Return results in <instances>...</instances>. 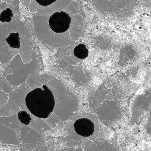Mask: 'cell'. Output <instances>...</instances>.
Masks as SVG:
<instances>
[{
    "mask_svg": "<svg viewBox=\"0 0 151 151\" xmlns=\"http://www.w3.org/2000/svg\"><path fill=\"white\" fill-rule=\"evenodd\" d=\"M98 117L94 114H78L71 120L67 144L71 149L80 151L81 145L88 141H95L99 132Z\"/></svg>",
    "mask_w": 151,
    "mask_h": 151,
    "instance_id": "6da1fadb",
    "label": "cell"
},
{
    "mask_svg": "<svg viewBox=\"0 0 151 151\" xmlns=\"http://www.w3.org/2000/svg\"><path fill=\"white\" fill-rule=\"evenodd\" d=\"M88 103L103 122L109 123L117 119L119 112L113 90L107 88L98 90L91 95Z\"/></svg>",
    "mask_w": 151,
    "mask_h": 151,
    "instance_id": "7a4b0ae2",
    "label": "cell"
},
{
    "mask_svg": "<svg viewBox=\"0 0 151 151\" xmlns=\"http://www.w3.org/2000/svg\"><path fill=\"white\" fill-rule=\"evenodd\" d=\"M25 102L31 114L42 119L47 118L54 111L55 106L53 93L45 85L29 92L26 96Z\"/></svg>",
    "mask_w": 151,
    "mask_h": 151,
    "instance_id": "3957f363",
    "label": "cell"
},
{
    "mask_svg": "<svg viewBox=\"0 0 151 151\" xmlns=\"http://www.w3.org/2000/svg\"><path fill=\"white\" fill-rule=\"evenodd\" d=\"M47 86L51 89L54 96V111L65 122L77 110L78 105V99L59 82H51L48 83Z\"/></svg>",
    "mask_w": 151,
    "mask_h": 151,
    "instance_id": "277c9868",
    "label": "cell"
},
{
    "mask_svg": "<svg viewBox=\"0 0 151 151\" xmlns=\"http://www.w3.org/2000/svg\"><path fill=\"white\" fill-rule=\"evenodd\" d=\"M31 90L25 83L22 84L18 88L14 89L9 94L8 102L3 107L13 114H18L20 111L24 110L31 114L27 107L25 99L28 93Z\"/></svg>",
    "mask_w": 151,
    "mask_h": 151,
    "instance_id": "5b68a950",
    "label": "cell"
},
{
    "mask_svg": "<svg viewBox=\"0 0 151 151\" xmlns=\"http://www.w3.org/2000/svg\"><path fill=\"white\" fill-rule=\"evenodd\" d=\"M22 143L20 150H40L45 148L42 135L28 125L23 124L20 129Z\"/></svg>",
    "mask_w": 151,
    "mask_h": 151,
    "instance_id": "8992f818",
    "label": "cell"
},
{
    "mask_svg": "<svg viewBox=\"0 0 151 151\" xmlns=\"http://www.w3.org/2000/svg\"><path fill=\"white\" fill-rule=\"evenodd\" d=\"M71 19L68 13L61 11L52 14L49 18L48 22L52 31L57 34L62 33L68 32V30L70 26Z\"/></svg>",
    "mask_w": 151,
    "mask_h": 151,
    "instance_id": "52a82bcc",
    "label": "cell"
},
{
    "mask_svg": "<svg viewBox=\"0 0 151 151\" xmlns=\"http://www.w3.org/2000/svg\"><path fill=\"white\" fill-rule=\"evenodd\" d=\"M0 142L3 144L19 145V141L17 134L13 129L0 123Z\"/></svg>",
    "mask_w": 151,
    "mask_h": 151,
    "instance_id": "ba28073f",
    "label": "cell"
},
{
    "mask_svg": "<svg viewBox=\"0 0 151 151\" xmlns=\"http://www.w3.org/2000/svg\"><path fill=\"white\" fill-rule=\"evenodd\" d=\"M81 151H109L118 150L114 144L109 142L88 141L84 142L81 145Z\"/></svg>",
    "mask_w": 151,
    "mask_h": 151,
    "instance_id": "9c48e42d",
    "label": "cell"
},
{
    "mask_svg": "<svg viewBox=\"0 0 151 151\" xmlns=\"http://www.w3.org/2000/svg\"><path fill=\"white\" fill-rule=\"evenodd\" d=\"M31 121L28 126L42 134L52 129L42 119L31 114Z\"/></svg>",
    "mask_w": 151,
    "mask_h": 151,
    "instance_id": "30bf717a",
    "label": "cell"
},
{
    "mask_svg": "<svg viewBox=\"0 0 151 151\" xmlns=\"http://www.w3.org/2000/svg\"><path fill=\"white\" fill-rule=\"evenodd\" d=\"M0 123L14 129H20L23 124L18 119L17 114H14L8 116H0Z\"/></svg>",
    "mask_w": 151,
    "mask_h": 151,
    "instance_id": "8fae6325",
    "label": "cell"
},
{
    "mask_svg": "<svg viewBox=\"0 0 151 151\" xmlns=\"http://www.w3.org/2000/svg\"><path fill=\"white\" fill-rule=\"evenodd\" d=\"M42 119L52 129L58 127L64 122L54 111L47 118Z\"/></svg>",
    "mask_w": 151,
    "mask_h": 151,
    "instance_id": "7c38bea8",
    "label": "cell"
},
{
    "mask_svg": "<svg viewBox=\"0 0 151 151\" xmlns=\"http://www.w3.org/2000/svg\"><path fill=\"white\" fill-rule=\"evenodd\" d=\"M73 53L76 58L80 59H84L87 57L88 50L84 44L80 43L77 45L74 48Z\"/></svg>",
    "mask_w": 151,
    "mask_h": 151,
    "instance_id": "4fadbf2b",
    "label": "cell"
},
{
    "mask_svg": "<svg viewBox=\"0 0 151 151\" xmlns=\"http://www.w3.org/2000/svg\"><path fill=\"white\" fill-rule=\"evenodd\" d=\"M20 40L19 35L18 32L11 33L5 39L10 47L18 49L20 47Z\"/></svg>",
    "mask_w": 151,
    "mask_h": 151,
    "instance_id": "5bb4252c",
    "label": "cell"
},
{
    "mask_svg": "<svg viewBox=\"0 0 151 151\" xmlns=\"http://www.w3.org/2000/svg\"><path fill=\"white\" fill-rule=\"evenodd\" d=\"M13 17L12 11L9 8L4 10L0 15V21L2 22H10Z\"/></svg>",
    "mask_w": 151,
    "mask_h": 151,
    "instance_id": "9a60e30c",
    "label": "cell"
},
{
    "mask_svg": "<svg viewBox=\"0 0 151 151\" xmlns=\"http://www.w3.org/2000/svg\"><path fill=\"white\" fill-rule=\"evenodd\" d=\"M18 118L23 124L28 125L31 122L30 114L27 111L22 110L18 113Z\"/></svg>",
    "mask_w": 151,
    "mask_h": 151,
    "instance_id": "2e32d148",
    "label": "cell"
},
{
    "mask_svg": "<svg viewBox=\"0 0 151 151\" xmlns=\"http://www.w3.org/2000/svg\"><path fill=\"white\" fill-rule=\"evenodd\" d=\"M9 94L4 93L0 90V107H2L7 103L9 98Z\"/></svg>",
    "mask_w": 151,
    "mask_h": 151,
    "instance_id": "e0dca14e",
    "label": "cell"
},
{
    "mask_svg": "<svg viewBox=\"0 0 151 151\" xmlns=\"http://www.w3.org/2000/svg\"><path fill=\"white\" fill-rule=\"evenodd\" d=\"M14 114L8 109L3 107H0V116H8Z\"/></svg>",
    "mask_w": 151,
    "mask_h": 151,
    "instance_id": "ac0fdd59",
    "label": "cell"
},
{
    "mask_svg": "<svg viewBox=\"0 0 151 151\" xmlns=\"http://www.w3.org/2000/svg\"><path fill=\"white\" fill-rule=\"evenodd\" d=\"M57 0H36L40 5L47 6L55 2Z\"/></svg>",
    "mask_w": 151,
    "mask_h": 151,
    "instance_id": "d6986e66",
    "label": "cell"
}]
</instances>
